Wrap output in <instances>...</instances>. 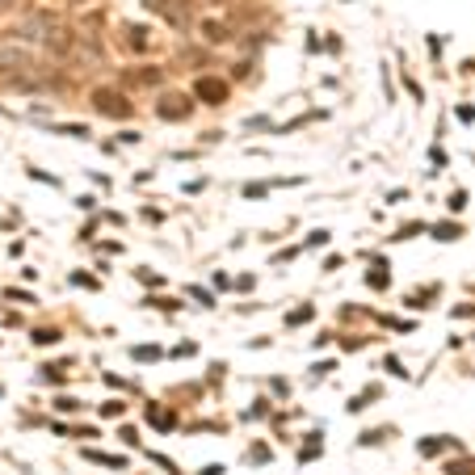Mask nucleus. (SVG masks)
Returning a JSON list of instances; mask_svg holds the SVG:
<instances>
[{
    "mask_svg": "<svg viewBox=\"0 0 475 475\" xmlns=\"http://www.w3.org/2000/svg\"><path fill=\"white\" fill-rule=\"evenodd\" d=\"M93 101H97V109L109 114V118H131V101H126L122 93H114V88H97Z\"/></svg>",
    "mask_w": 475,
    "mask_h": 475,
    "instance_id": "f257e3e1",
    "label": "nucleus"
},
{
    "mask_svg": "<svg viewBox=\"0 0 475 475\" xmlns=\"http://www.w3.org/2000/svg\"><path fill=\"white\" fill-rule=\"evenodd\" d=\"M198 97H202L206 105H223V101H227V84L215 80V76H202V80H198Z\"/></svg>",
    "mask_w": 475,
    "mask_h": 475,
    "instance_id": "f03ea898",
    "label": "nucleus"
},
{
    "mask_svg": "<svg viewBox=\"0 0 475 475\" xmlns=\"http://www.w3.org/2000/svg\"><path fill=\"white\" fill-rule=\"evenodd\" d=\"M152 4H156V8H160L168 21H173V25H185V21H189V8H185V0H152Z\"/></svg>",
    "mask_w": 475,
    "mask_h": 475,
    "instance_id": "7ed1b4c3",
    "label": "nucleus"
},
{
    "mask_svg": "<svg viewBox=\"0 0 475 475\" xmlns=\"http://www.w3.org/2000/svg\"><path fill=\"white\" fill-rule=\"evenodd\" d=\"M160 118H189V101L185 97H164L160 101Z\"/></svg>",
    "mask_w": 475,
    "mask_h": 475,
    "instance_id": "20e7f679",
    "label": "nucleus"
},
{
    "mask_svg": "<svg viewBox=\"0 0 475 475\" xmlns=\"http://www.w3.org/2000/svg\"><path fill=\"white\" fill-rule=\"evenodd\" d=\"M202 38L223 42V38H227V25H219V21H202Z\"/></svg>",
    "mask_w": 475,
    "mask_h": 475,
    "instance_id": "39448f33",
    "label": "nucleus"
},
{
    "mask_svg": "<svg viewBox=\"0 0 475 475\" xmlns=\"http://www.w3.org/2000/svg\"><path fill=\"white\" fill-rule=\"evenodd\" d=\"M131 84H160V67H143V72H131Z\"/></svg>",
    "mask_w": 475,
    "mask_h": 475,
    "instance_id": "423d86ee",
    "label": "nucleus"
},
{
    "mask_svg": "<svg viewBox=\"0 0 475 475\" xmlns=\"http://www.w3.org/2000/svg\"><path fill=\"white\" fill-rule=\"evenodd\" d=\"M131 46H135V51H143V46H147V29H143V25H135V29H131Z\"/></svg>",
    "mask_w": 475,
    "mask_h": 475,
    "instance_id": "0eeeda50",
    "label": "nucleus"
},
{
    "mask_svg": "<svg viewBox=\"0 0 475 475\" xmlns=\"http://www.w3.org/2000/svg\"><path fill=\"white\" fill-rule=\"evenodd\" d=\"M34 341H38V345H55V341H59V333H55V328H38V333H34Z\"/></svg>",
    "mask_w": 475,
    "mask_h": 475,
    "instance_id": "6e6552de",
    "label": "nucleus"
},
{
    "mask_svg": "<svg viewBox=\"0 0 475 475\" xmlns=\"http://www.w3.org/2000/svg\"><path fill=\"white\" fill-rule=\"evenodd\" d=\"M459 236V227L455 223H446V227H438V240H455Z\"/></svg>",
    "mask_w": 475,
    "mask_h": 475,
    "instance_id": "1a4fd4ad",
    "label": "nucleus"
},
{
    "mask_svg": "<svg viewBox=\"0 0 475 475\" xmlns=\"http://www.w3.org/2000/svg\"><path fill=\"white\" fill-rule=\"evenodd\" d=\"M450 471H455V475H475V467H471V463H455Z\"/></svg>",
    "mask_w": 475,
    "mask_h": 475,
    "instance_id": "9d476101",
    "label": "nucleus"
}]
</instances>
